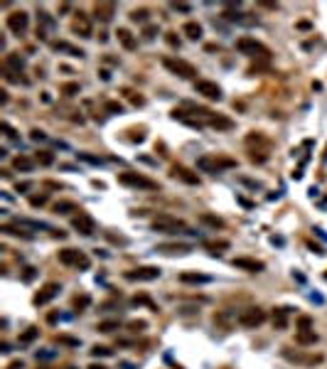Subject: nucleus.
Returning <instances> with one entry per match:
<instances>
[{
	"label": "nucleus",
	"instance_id": "nucleus-11",
	"mask_svg": "<svg viewBox=\"0 0 327 369\" xmlns=\"http://www.w3.org/2000/svg\"><path fill=\"white\" fill-rule=\"evenodd\" d=\"M128 281H155L160 278V268L157 266H138L133 271H126Z\"/></svg>",
	"mask_w": 327,
	"mask_h": 369
},
{
	"label": "nucleus",
	"instance_id": "nucleus-38",
	"mask_svg": "<svg viewBox=\"0 0 327 369\" xmlns=\"http://www.w3.org/2000/svg\"><path fill=\"white\" fill-rule=\"evenodd\" d=\"M62 94H64V96H74V94H79V84H74V81H72V84H62Z\"/></svg>",
	"mask_w": 327,
	"mask_h": 369
},
{
	"label": "nucleus",
	"instance_id": "nucleus-7",
	"mask_svg": "<svg viewBox=\"0 0 327 369\" xmlns=\"http://www.w3.org/2000/svg\"><path fill=\"white\" fill-rule=\"evenodd\" d=\"M266 322V310H261V308H246V310H241L239 315V325L241 328H258V325H263Z\"/></svg>",
	"mask_w": 327,
	"mask_h": 369
},
{
	"label": "nucleus",
	"instance_id": "nucleus-35",
	"mask_svg": "<svg viewBox=\"0 0 327 369\" xmlns=\"http://www.w3.org/2000/svg\"><path fill=\"white\" fill-rule=\"evenodd\" d=\"M148 15H150V13L140 8V10H133V13H131V20H133V22H148Z\"/></svg>",
	"mask_w": 327,
	"mask_h": 369
},
{
	"label": "nucleus",
	"instance_id": "nucleus-47",
	"mask_svg": "<svg viewBox=\"0 0 327 369\" xmlns=\"http://www.w3.org/2000/svg\"><path fill=\"white\" fill-rule=\"evenodd\" d=\"M165 39H168V44H170V47H180V39L175 37V32H168V35H165Z\"/></svg>",
	"mask_w": 327,
	"mask_h": 369
},
{
	"label": "nucleus",
	"instance_id": "nucleus-51",
	"mask_svg": "<svg viewBox=\"0 0 327 369\" xmlns=\"http://www.w3.org/2000/svg\"><path fill=\"white\" fill-rule=\"evenodd\" d=\"M30 187H32V182H20L18 184V192H27Z\"/></svg>",
	"mask_w": 327,
	"mask_h": 369
},
{
	"label": "nucleus",
	"instance_id": "nucleus-2",
	"mask_svg": "<svg viewBox=\"0 0 327 369\" xmlns=\"http://www.w3.org/2000/svg\"><path fill=\"white\" fill-rule=\"evenodd\" d=\"M197 167L202 172H222V170H231L236 167V160L234 158H227V155H202L197 160Z\"/></svg>",
	"mask_w": 327,
	"mask_h": 369
},
{
	"label": "nucleus",
	"instance_id": "nucleus-43",
	"mask_svg": "<svg viewBox=\"0 0 327 369\" xmlns=\"http://www.w3.org/2000/svg\"><path fill=\"white\" fill-rule=\"evenodd\" d=\"M0 130H5V135H8V138H15V135H18V133H15V128H13L10 123H5V121L0 123Z\"/></svg>",
	"mask_w": 327,
	"mask_h": 369
},
{
	"label": "nucleus",
	"instance_id": "nucleus-16",
	"mask_svg": "<svg viewBox=\"0 0 327 369\" xmlns=\"http://www.w3.org/2000/svg\"><path fill=\"white\" fill-rule=\"evenodd\" d=\"M173 177H180L182 182H187V184H199L197 172H192L190 167H185V165H173Z\"/></svg>",
	"mask_w": 327,
	"mask_h": 369
},
{
	"label": "nucleus",
	"instance_id": "nucleus-17",
	"mask_svg": "<svg viewBox=\"0 0 327 369\" xmlns=\"http://www.w3.org/2000/svg\"><path fill=\"white\" fill-rule=\"evenodd\" d=\"M3 67H5L8 72L20 74L22 72V67H25V59H22L18 52H8V55H5V62H3Z\"/></svg>",
	"mask_w": 327,
	"mask_h": 369
},
{
	"label": "nucleus",
	"instance_id": "nucleus-4",
	"mask_svg": "<svg viewBox=\"0 0 327 369\" xmlns=\"http://www.w3.org/2000/svg\"><path fill=\"white\" fill-rule=\"evenodd\" d=\"M162 67L170 74L180 76V79H194L197 76V67L185 62V59H180V57H162Z\"/></svg>",
	"mask_w": 327,
	"mask_h": 369
},
{
	"label": "nucleus",
	"instance_id": "nucleus-41",
	"mask_svg": "<svg viewBox=\"0 0 327 369\" xmlns=\"http://www.w3.org/2000/svg\"><path fill=\"white\" fill-rule=\"evenodd\" d=\"M106 111H111V113H123V106H121L118 101H106Z\"/></svg>",
	"mask_w": 327,
	"mask_h": 369
},
{
	"label": "nucleus",
	"instance_id": "nucleus-48",
	"mask_svg": "<svg viewBox=\"0 0 327 369\" xmlns=\"http://www.w3.org/2000/svg\"><path fill=\"white\" fill-rule=\"evenodd\" d=\"M30 138H32V141H44V130H32V133H30Z\"/></svg>",
	"mask_w": 327,
	"mask_h": 369
},
{
	"label": "nucleus",
	"instance_id": "nucleus-30",
	"mask_svg": "<svg viewBox=\"0 0 327 369\" xmlns=\"http://www.w3.org/2000/svg\"><path fill=\"white\" fill-rule=\"evenodd\" d=\"M229 246H231L229 241H207V244H204V249L212 251V254H222V251L229 249Z\"/></svg>",
	"mask_w": 327,
	"mask_h": 369
},
{
	"label": "nucleus",
	"instance_id": "nucleus-22",
	"mask_svg": "<svg viewBox=\"0 0 327 369\" xmlns=\"http://www.w3.org/2000/svg\"><path fill=\"white\" fill-rule=\"evenodd\" d=\"M173 118L175 121H182V123H187V126H192V128H202L207 121H199V118H192V116H187L182 109H175L173 111Z\"/></svg>",
	"mask_w": 327,
	"mask_h": 369
},
{
	"label": "nucleus",
	"instance_id": "nucleus-19",
	"mask_svg": "<svg viewBox=\"0 0 327 369\" xmlns=\"http://www.w3.org/2000/svg\"><path fill=\"white\" fill-rule=\"evenodd\" d=\"M155 251H160V254H190L192 246L190 244H160Z\"/></svg>",
	"mask_w": 327,
	"mask_h": 369
},
{
	"label": "nucleus",
	"instance_id": "nucleus-29",
	"mask_svg": "<svg viewBox=\"0 0 327 369\" xmlns=\"http://www.w3.org/2000/svg\"><path fill=\"white\" fill-rule=\"evenodd\" d=\"M69 212H81V209H79L77 202H67V200L54 204V214H69Z\"/></svg>",
	"mask_w": 327,
	"mask_h": 369
},
{
	"label": "nucleus",
	"instance_id": "nucleus-6",
	"mask_svg": "<svg viewBox=\"0 0 327 369\" xmlns=\"http://www.w3.org/2000/svg\"><path fill=\"white\" fill-rule=\"evenodd\" d=\"M59 263H64V266H77V268H89V266H91L89 256H86L84 251H79V249H62V251H59Z\"/></svg>",
	"mask_w": 327,
	"mask_h": 369
},
{
	"label": "nucleus",
	"instance_id": "nucleus-25",
	"mask_svg": "<svg viewBox=\"0 0 327 369\" xmlns=\"http://www.w3.org/2000/svg\"><path fill=\"white\" fill-rule=\"evenodd\" d=\"M37 160H32V158H27V155H18V158H13V167L15 170H22V172H30L32 167H35Z\"/></svg>",
	"mask_w": 327,
	"mask_h": 369
},
{
	"label": "nucleus",
	"instance_id": "nucleus-9",
	"mask_svg": "<svg viewBox=\"0 0 327 369\" xmlns=\"http://www.w3.org/2000/svg\"><path fill=\"white\" fill-rule=\"evenodd\" d=\"M72 226L77 229L79 234H84V237H91L96 232V221H94L91 214H86V212H79L77 217L72 219Z\"/></svg>",
	"mask_w": 327,
	"mask_h": 369
},
{
	"label": "nucleus",
	"instance_id": "nucleus-46",
	"mask_svg": "<svg viewBox=\"0 0 327 369\" xmlns=\"http://www.w3.org/2000/svg\"><path fill=\"white\" fill-rule=\"evenodd\" d=\"M175 10H180V13H190L192 10V5H187V3H173Z\"/></svg>",
	"mask_w": 327,
	"mask_h": 369
},
{
	"label": "nucleus",
	"instance_id": "nucleus-12",
	"mask_svg": "<svg viewBox=\"0 0 327 369\" xmlns=\"http://www.w3.org/2000/svg\"><path fill=\"white\" fill-rule=\"evenodd\" d=\"M62 291V286L59 283H54V281H49V283H44L42 288H39V293L35 295V305H47L54 295Z\"/></svg>",
	"mask_w": 327,
	"mask_h": 369
},
{
	"label": "nucleus",
	"instance_id": "nucleus-37",
	"mask_svg": "<svg viewBox=\"0 0 327 369\" xmlns=\"http://www.w3.org/2000/svg\"><path fill=\"white\" fill-rule=\"evenodd\" d=\"M89 303H91V298H89V295L74 298V308H77V310H84V308H89Z\"/></svg>",
	"mask_w": 327,
	"mask_h": 369
},
{
	"label": "nucleus",
	"instance_id": "nucleus-26",
	"mask_svg": "<svg viewBox=\"0 0 327 369\" xmlns=\"http://www.w3.org/2000/svg\"><path fill=\"white\" fill-rule=\"evenodd\" d=\"M288 313H290V308H278V310L273 313V325H276L278 330L288 328Z\"/></svg>",
	"mask_w": 327,
	"mask_h": 369
},
{
	"label": "nucleus",
	"instance_id": "nucleus-36",
	"mask_svg": "<svg viewBox=\"0 0 327 369\" xmlns=\"http://www.w3.org/2000/svg\"><path fill=\"white\" fill-rule=\"evenodd\" d=\"M91 354H94V357H111V354H114V352L108 350V347H106V345H96V347H94V350H91Z\"/></svg>",
	"mask_w": 327,
	"mask_h": 369
},
{
	"label": "nucleus",
	"instance_id": "nucleus-34",
	"mask_svg": "<svg viewBox=\"0 0 327 369\" xmlns=\"http://www.w3.org/2000/svg\"><path fill=\"white\" fill-rule=\"evenodd\" d=\"M121 325L116 322V320H106V322H98L96 325V330L98 332H114V330H118Z\"/></svg>",
	"mask_w": 327,
	"mask_h": 369
},
{
	"label": "nucleus",
	"instance_id": "nucleus-21",
	"mask_svg": "<svg viewBox=\"0 0 327 369\" xmlns=\"http://www.w3.org/2000/svg\"><path fill=\"white\" fill-rule=\"evenodd\" d=\"M114 10H116L114 3H96V8H94V13H96V18L101 22H108L114 18Z\"/></svg>",
	"mask_w": 327,
	"mask_h": 369
},
{
	"label": "nucleus",
	"instance_id": "nucleus-40",
	"mask_svg": "<svg viewBox=\"0 0 327 369\" xmlns=\"http://www.w3.org/2000/svg\"><path fill=\"white\" fill-rule=\"evenodd\" d=\"M155 35H157V25H145V27H143V37H145V39H153Z\"/></svg>",
	"mask_w": 327,
	"mask_h": 369
},
{
	"label": "nucleus",
	"instance_id": "nucleus-14",
	"mask_svg": "<svg viewBox=\"0 0 327 369\" xmlns=\"http://www.w3.org/2000/svg\"><path fill=\"white\" fill-rule=\"evenodd\" d=\"M72 32H79L81 37H91V22L84 13H77V18L72 20Z\"/></svg>",
	"mask_w": 327,
	"mask_h": 369
},
{
	"label": "nucleus",
	"instance_id": "nucleus-13",
	"mask_svg": "<svg viewBox=\"0 0 327 369\" xmlns=\"http://www.w3.org/2000/svg\"><path fill=\"white\" fill-rule=\"evenodd\" d=\"M234 263V268H244V271H249V273H261L266 266H263V261H256V258H246V256H239L231 261Z\"/></svg>",
	"mask_w": 327,
	"mask_h": 369
},
{
	"label": "nucleus",
	"instance_id": "nucleus-23",
	"mask_svg": "<svg viewBox=\"0 0 327 369\" xmlns=\"http://www.w3.org/2000/svg\"><path fill=\"white\" fill-rule=\"evenodd\" d=\"M0 232H3V234H10V237H20V239H32V234H30V232H25V229H22V226H20V224H3V226H0Z\"/></svg>",
	"mask_w": 327,
	"mask_h": 369
},
{
	"label": "nucleus",
	"instance_id": "nucleus-33",
	"mask_svg": "<svg viewBox=\"0 0 327 369\" xmlns=\"http://www.w3.org/2000/svg\"><path fill=\"white\" fill-rule=\"evenodd\" d=\"M37 335H39L37 328H27V332H22V335H20V342H22V345H27V342H32Z\"/></svg>",
	"mask_w": 327,
	"mask_h": 369
},
{
	"label": "nucleus",
	"instance_id": "nucleus-50",
	"mask_svg": "<svg viewBox=\"0 0 327 369\" xmlns=\"http://www.w3.org/2000/svg\"><path fill=\"white\" fill-rule=\"evenodd\" d=\"M59 342H64V345H79V340H74V337H59Z\"/></svg>",
	"mask_w": 327,
	"mask_h": 369
},
{
	"label": "nucleus",
	"instance_id": "nucleus-32",
	"mask_svg": "<svg viewBox=\"0 0 327 369\" xmlns=\"http://www.w3.org/2000/svg\"><path fill=\"white\" fill-rule=\"evenodd\" d=\"M35 160H37L39 165H52V163H54V155H52L49 150H39L37 155H35Z\"/></svg>",
	"mask_w": 327,
	"mask_h": 369
},
{
	"label": "nucleus",
	"instance_id": "nucleus-3",
	"mask_svg": "<svg viewBox=\"0 0 327 369\" xmlns=\"http://www.w3.org/2000/svg\"><path fill=\"white\" fill-rule=\"evenodd\" d=\"M153 229L160 232V234H185V232H190L187 224L182 219H177V217H173V214H160V217H155Z\"/></svg>",
	"mask_w": 327,
	"mask_h": 369
},
{
	"label": "nucleus",
	"instance_id": "nucleus-45",
	"mask_svg": "<svg viewBox=\"0 0 327 369\" xmlns=\"http://www.w3.org/2000/svg\"><path fill=\"white\" fill-rule=\"evenodd\" d=\"M44 202H47V195H37V197H30V204H32V207H42Z\"/></svg>",
	"mask_w": 327,
	"mask_h": 369
},
{
	"label": "nucleus",
	"instance_id": "nucleus-5",
	"mask_svg": "<svg viewBox=\"0 0 327 369\" xmlns=\"http://www.w3.org/2000/svg\"><path fill=\"white\" fill-rule=\"evenodd\" d=\"M118 182L126 184V187H135V190H157L160 187L155 180L140 175V172H121L118 175Z\"/></svg>",
	"mask_w": 327,
	"mask_h": 369
},
{
	"label": "nucleus",
	"instance_id": "nucleus-52",
	"mask_svg": "<svg viewBox=\"0 0 327 369\" xmlns=\"http://www.w3.org/2000/svg\"><path fill=\"white\" fill-rule=\"evenodd\" d=\"M0 104H3V106L8 104V91H0Z\"/></svg>",
	"mask_w": 327,
	"mask_h": 369
},
{
	"label": "nucleus",
	"instance_id": "nucleus-28",
	"mask_svg": "<svg viewBox=\"0 0 327 369\" xmlns=\"http://www.w3.org/2000/svg\"><path fill=\"white\" fill-rule=\"evenodd\" d=\"M295 342L298 345H315L317 342V335H315V330H300L295 335Z\"/></svg>",
	"mask_w": 327,
	"mask_h": 369
},
{
	"label": "nucleus",
	"instance_id": "nucleus-10",
	"mask_svg": "<svg viewBox=\"0 0 327 369\" xmlns=\"http://www.w3.org/2000/svg\"><path fill=\"white\" fill-rule=\"evenodd\" d=\"M194 91L202 94V96H204V99H209V101H219V99H222V89H219V84L207 81V79L194 81Z\"/></svg>",
	"mask_w": 327,
	"mask_h": 369
},
{
	"label": "nucleus",
	"instance_id": "nucleus-39",
	"mask_svg": "<svg viewBox=\"0 0 327 369\" xmlns=\"http://www.w3.org/2000/svg\"><path fill=\"white\" fill-rule=\"evenodd\" d=\"M298 328H300V330H310V328H312V317H310V315H300V317H298Z\"/></svg>",
	"mask_w": 327,
	"mask_h": 369
},
{
	"label": "nucleus",
	"instance_id": "nucleus-27",
	"mask_svg": "<svg viewBox=\"0 0 327 369\" xmlns=\"http://www.w3.org/2000/svg\"><path fill=\"white\" fill-rule=\"evenodd\" d=\"M182 32L190 37V39H199V37H202V25H199V22H194V20H190V22H185V25H182Z\"/></svg>",
	"mask_w": 327,
	"mask_h": 369
},
{
	"label": "nucleus",
	"instance_id": "nucleus-24",
	"mask_svg": "<svg viewBox=\"0 0 327 369\" xmlns=\"http://www.w3.org/2000/svg\"><path fill=\"white\" fill-rule=\"evenodd\" d=\"M212 278L207 273H197V271H185L180 273V283H209Z\"/></svg>",
	"mask_w": 327,
	"mask_h": 369
},
{
	"label": "nucleus",
	"instance_id": "nucleus-8",
	"mask_svg": "<svg viewBox=\"0 0 327 369\" xmlns=\"http://www.w3.org/2000/svg\"><path fill=\"white\" fill-rule=\"evenodd\" d=\"M5 25H8V30H10L13 35H22V32L27 30V25H30V15H27L25 10H13V13L5 18Z\"/></svg>",
	"mask_w": 327,
	"mask_h": 369
},
{
	"label": "nucleus",
	"instance_id": "nucleus-20",
	"mask_svg": "<svg viewBox=\"0 0 327 369\" xmlns=\"http://www.w3.org/2000/svg\"><path fill=\"white\" fill-rule=\"evenodd\" d=\"M116 37H118V42H121L126 50H131V52H133L135 47H138L135 37L131 35V30H126V27H118V30H116Z\"/></svg>",
	"mask_w": 327,
	"mask_h": 369
},
{
	"label": "nucleus",
	"instance_id": "nucleus-53",
	"mask_svg": "<svg viewBox=\"0 0 327 369\" xmlns=\"http://www.w3.org/2000/svg\"><path fill=\"white\" fill-rule=\"evenodd\" d=\"M89 369H108V367H103V364H91Z\"/></svg>",
	"mask_w": 327,
	"mask_h": 369
},
{
	"label": "nucleus",
	"instance_id": "nucleus-31",
	"mask_svg": "<svg viewBox=\"0 0 327 369\" xmlns=\"http://www.w3.org/2000/svg\"><path fill=\"white\" fill-rule=\"evenodd\" d=\"M199 221H202V224H209L214 229H222V226H224V221L219 219V217H214V214H199Z\"/></svg>",
	"mask_w": 327,
	"mask_h": 369
},
{
	"label": "nucleus",
	"instance_id": "nucleus-42",
	"mask_svg": "<svg viewBox=\"0 0 327 369\" xmlns=\"http://www.w3.org/2000/svg\"><path fill=\"white\" fill-rule=\"evenodd\" d=\"M128 328L133 332H140L143 328H148V322H145V320H133V322H128Z\"/></svg>",
	"mask_w": 327,
	"mask_h": 369
},
{
	"label": "nucleus",
	"instance_id": "nucleus-15",
	"mask_svg": "<svg viewBox=\"0 0 327 369\" xmlns=\"http://www.w3.org/2000/svg\"><path fill=\"white\" fill-rule=\"evenodd\" d=\"M207 126L214 130H231L234 128V121H231L229 116H222V113H212L209 118H207Z\"/></svg>",
	"mask_w": 327,
	"mask_h": 369
},
{
	"label": "nucleus",
	"instance_id": "nucleus-1",
	"mask_svg": "<svg viewBox=\"0 0 327 369\" xmlns=\"http://www.w3.org/2000/svg\"><path fill=\"white\" fill-rule=\"evenodd\" d=\"M236 50L241 52V55H246V57H256V59H263V62H268L270 59V52H268V47L266 44H261L256 37H239L236 39Z\"/></svg>",
	"mask_w": 327,
	"mask_h": 369
},
{
	"label": "nucleus",
	"instance_id": "nucleus-49",
	"mask_svg": "<svg viewBox=\"0 0 327 369\" xmlns=\"http://www.w3.org/2000/svg\"><path fill=\"white\" fill-rule=\"evenodd\" d=\"M32 278H35V268L27 266V268H25V281H32Z\"/></svg>",
	"mask_w": 327,
	"mask_h": 369
},
{
	"label": "nucleus",
	"instance_id": "nucleus-44",
	"mask_svg": "<svg viewBox=\"0 0 327 369\" xmlns=\"http://www.w3.org/2000/svg\"><path fill=\"white\" fill-rule=\"evenodd\" d=\"M79 158H81V160H86V163H91V165H101V160L94 158V155H89V153H79Z\"/></svg>",
	"mask_w": 327,
	"mask_h": 369
},
{
	"label": "nucleus",
	"instance_id": "nucleus-18",
	"mask_svg": "<svg viewBox=\"0 0 327 369\" xmlns=\"http://www.w3.org/2000/svg\"><path fill=\"white\" fill-rule=\"evenodd\" d=\"M49 47L54 50V52H67V55H72V57H81L86 55L81 47H74V44H69V42H49Z\"/></svg>",
	"mask_w": 327,
	"mask_h": 369
}]
</instances>
